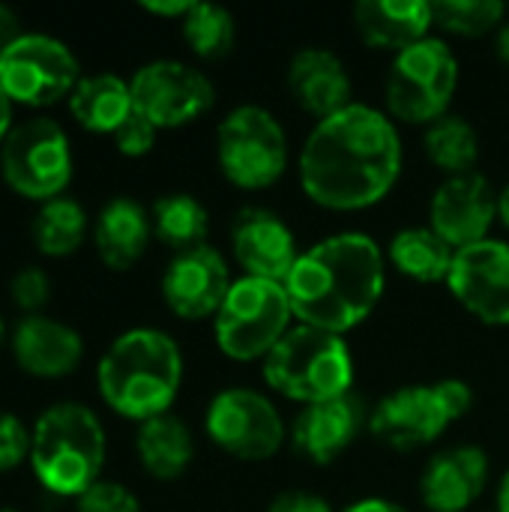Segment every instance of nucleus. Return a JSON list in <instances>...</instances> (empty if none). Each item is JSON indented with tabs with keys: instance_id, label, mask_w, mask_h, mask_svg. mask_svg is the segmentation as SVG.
<instances>
[{
	"instance_id": "nucleus-9",
	"label": "nucleus",
	"mask_w": 509,
	"mask_h": 512,
	"mask_svg": "<svg viewBox=\"0 0 509 512\" xmlns=\"http://www.w3.org/2000/svg\"><path fill=\"white\" fill-rule=\"evenodd\" d=\"M216 159L228 183L246 192L267 189L288 168V135L261 105H237L216 129Z\"/></svg>"
},
{
	"instance_id": "nucleus-37",
	"label": "nucleus",
	"mask_w": 509,
	"mask_h": 512,
	"mask_svg": "<svg viewBox=\"0 0 509 512\" xmlns=\"http://www.w3.org/2000/svg\"><path fill=\"white\" fill-rule=\"evenodd\" d=\"M141 9L150 15H159V18H180L183 21L192 9V0H144Z\"/></svg>"
},
{
	"instance_id": "nucleus-25",
	"label": "nucleus",
	"mask_w": 509,
	"mask_h": 512,
	"mask_svg": "<svg viewBox=\"0 0 509 512\" xmlns=\"http://www.w3.org/2000/svg\"><path fill=\"white\" fill-rule=\"evenodd\" d=\"M135 453L141 468L156 480H177L195 459V441L183 420L162 414L138 426Z\"/></svg>"
},
{
	"instance_id": "nucleus-6",
	"label": "nucleus",
	"mask_w": 509,
	"mask_h": 512,
	"mask_svg": "<svg viewBox=\"0 0 509 512\" xmlns=\"http://www.w3.org/2000/svg\"><path fill=\"white\" fill-rule=\"evenodd\" d=\"M459 87V60L444 39L426 36L393 57L384 99L387 114L399 123L432 126L450 114Z\"/></svg>"
},
{
	"instance_id": "nucleus-13",
	"label": "nucleus",
	"mask_w": 509,
	"mask_h": 512,
	"mask_svg": "<svg viewBox=\"0 0 509 512\" xmlns=\"http://www.w3.org/2000/svg\"><path fill=\"white\" fill-rule=\"evenodd\" d=\"M132 105L156 129H180L204 117L216 102L213 81L189 63L153 60L144 63L132 78Z\"/></svg>"
},
{
	"instance_id": "nucleus-1",
	"label": "nucleus",
	"mask_w": 509,
	"mask_h": 512,
	"mask_svg": "<svg viewBox=\"0 0 509 512\" xmlns=\"http://www.w3.org/2000/svg\"><path fill=\"white\" fill-rule=\"evenodd\" d=\"M300 186L324 210L354 213L384 201L402 174L396 123L372 105H348L318 120L300 147Z\"/></svg>"
},
{
	"instance_id": "nucleus-33",
	"label": "nucleus",
	"mask_w": 509,
	"mask_h": 512,
	"mask_svg": "<svg viewBox=\"0 0 509 512\" xmlns=\"http://www.w3.org/2000/svg\"><path fill=\"white\" fill-rule=\"evenodd\" d=\"M9 297L12 303L27 312V315H39V309L51 300V279L42 267H21L12 282H9Z\"/></svg>"
},
{
	"instance_id": "nucleus-29",
	"label": "nucleus",
	"mask_w": 509,
	"mask_h": 512,
	"mask_svg": "<svg viewBox=\"0 0 509 512\" xmlns=\"http://www.w3.org/2000/svg\"><path fill=\"white\" fill-rule=\"evenodd\" d=\"M87 237V213L78 201L60 195L39 207L33 219V243L48 258L72 255Z\"/></svg>"
},
{
	"instance_id": "nucleus-35",
	"label": "nucleus",
	"mask_w": 509,
	"mask_h": 512,
	"mask_svg": "<svg viewBox=\"0 0 509 512\" xmlns=\"http://www.w3.org/2000/svg\"><path fill=\"white\" fill-rule=\"evenodd\" d=\"M156 135H159V129H156L144 114L132 111V114L123 120V126H120L111 138H114V147H117L123 156L138 159V156H147V153L153 150Z\"/></svg>"
},
{
	"instance_id": "nucleus-26",
	"label": "nucleus",
	"mask_w": 509,
	"mask_h": 512,
	"mask_svg": "<svg viewBox=\"0 0 509 512\" xmlns=\"http://www.w3.org/2000/svg\"><path fill=\"white\" fill-rule=\"evenodd\" d=\"M387 255H390V264L402 276H408L414 282H423V285H435V282H447L450 279L456 249L441 234H435L426 225V228H405V231H399L390 240Z\"/></svg>"
},
{
	"instance_id": "nucleus-36",
	"label": "nucleus",
	"mask_w": 509,
	"mask_h": 512,
	"mask_svg": "<svg viewBox=\"0 0 509 512\" xmlns=\"http://www.w3.org/2000/svg\"><path fill=\"white\" fill-rule=\"evenodd\" d=\"M267 512H336L327 498L312 495V492H285L279 495Z\"/></svg>"
},
{
	"instance_id": "nucleus-32",
	"label": "nucleus",
	"mask_w": 509,
	"mask_h": 512,
	"mask_svg": "<svg viewBox=\"0 0 509 512\" xmlns=\"http://www.w3.org/2000/svg\"><path fill=\"white\" fill-rule=\"evenodd\" d=\"M75 512H141V501L123 483L99 480L75 501Z\"/></svg>"
},
{
	"instance_id": "nucleus-40",
	"label": "nucleus",
	"mask_w": 509,
	"mask_h": 512,
	"mask_svg": "<svg viewBox=\"0 0 509 512\" xmlns=\"http://www.w3.org/2000/svg\"><path fill=\"white\" fill-rule=\"evenodd\" d=\"M12 99L3 93V87H0V147H3V141H6V135L12 132Z\"/></svg>"
},
{
	"instance_id": "nucleus-11",
	"label": "nucleus",
	"mask_w": 509,
	"mask_h": 512,
	"mask_svg": "<svg viewBox=\"0 0 509 512\" xmlns=\"http://www.w3.org/2000/svg\"><path fill=\"white\" fill-rule=\"evenodd\" d=\"M81 78L78 57L51 33H21L0 54V87L12 105L48 108L69 99Z\"/></svg>"
},
{
	"instance_id": "nucleus-4",
	"label": "nucleus",
	"mask_w": 509,
	"mask_h": 512,
	"mask_svg": "<svg viewBox=\"0 0 509 512\" xmlns=\"http://www.w3.org/2000/svg\"><path fill=\"white\" fill-rule=\"evenodd\" d=\"M102 420L81 402L45 408L30 429V471L39 486L57 498H81L102 480L105 468Z\"/></svg>"
},
{
	"instance_id": "nucleus-14",
	"label": "nucleus",
	"mask_w": 509,
	"mask_h": 512,
	"mask_svg": "<svg viewBox=\"0 0 509 512\" xmlns=\"http://www.w3.org/2000/svg\"><path fill=\"white\" fill-rule=\"evenodd\" d=\"M447 288L477 321L509 327V243L483 240L459 249Z\"/></svg>"
},
{
	"instance_id": "nucleus-30",
	"label": "nucleus",
	"mask_w": 509,
	"mask_h": 512,
	"mask_svg": "<svg viewBox=\"0 0 509 512\" xmlns=\"http://www.w3.org/2000/svg\"><path fill=\"white\" fill-rule=\"evenodd\" d=\"M183 39L192 54L204 60H222L231 54L237 39L234 15L216 3H192L189 15L183 18Z\"/></svg>"
},
{
	"instance_id": "nucleus-38",
	"label": "nucleus",
	"mask_w": 509,
	"mask_h": 512,
	"mask_svg": "<svg viewBox=\"0 0 509 512\" xmlns=\"http://www.w3.org/2000/svg\"><path fill=\"white\" fill-rule=\"evenodd\" d=\"M21 36V24H18V15L9 9V6H3L0 3V54L6 51V45L12 42V39H18Z\"/></svg>"
},
{
	"instance_id": "nucleus-31",
	"label": "nucleus",
	"mask_w": 509,
	"mask_h": 512,
	"mask_svg": "<svg viewBox=\"0 0 509 512\" xmlns=\"http://www.w3.org/2000/svg\"><path fill=\"white\" fill-rule=\"evenodd\" d=\"M432 15L441 30L453 36L477 39L501 30L507 18V6L498 0H438L432 3Z\"/></svg>"
},
{
	"instance_id": "nucleus-43",
	"label": "nucleus",
	"mask_w": 509,
	"mask_h": 512,
	"mask_svg": "<svg viewBox=\"0 0 509 512\" xmlns=\"http://www.w3.org/2000/svg\"><path fill=\"white\" fill-rule=\"evenodd\" d=\"M498 512H509V471L501 477V486H498Z\"/></svg>"
},
{
	"instance_id": "nucleus-18",
	"label": "nucleus",
	"mask_w": 509,
	"mask_h": 512,
	"mask_svg": "<svg viewBox=\"0 0 509 512\" xmlns=\"http://www.w3.org/2000/svg\"><path fill=\"white\" fill-rule=\"evenodd\" d=\"M369 414L372 411L354 390L306 405L291 426V444L306 462L330 465L363 435V429H369Z\"/></svg>"
},
{
	"instance_id": "nucleus-23",
	"label": "nucleus",
	"mask_w": 509,
	"mask_h": 512,
	"mask_svg": "<svg viewBox=\"0 0 509 512\" xmlns=\"http://www.w3.org/2000/svg\"><path fill=\"white\" fill-rule=\"evenodd\" d=\"M153 237L150 213L132 198H111L93 222V246L105 267L129 270L141 261Z\"/></svg>"
},
{
	"instance_id": "nucleus-28",
	"label": "nucleus",
	"mask_w": 509,
	"mask_h": 512,
	"mask_svg": "<svg viewBox=\"0 0 509 512\" xmlns=\"http://www.w3.org/2000/svg\"><path fill=\"white\" fill-rule=\"evenodd\" d=\"M423 150L435 168H441L447 177H462L474 174L477 159H480V138L477 129L456 114H447L426 126L423 135Z\"/></svg>"
},
{
	"instance_id": "nucleus-34",
	"label": "nucleus",
	"mask_w": 509,
	"mask_h": 512,
	"mask_svg": "<svg viewBox=\"0 0 509 512\" xmlns=\"http://www.w3.org/2000/svg\"><path fill=\"white\" fill-rule=\"evenodd\" d=\"M30 459V429L9 411H0V474Z\"/></svg>"
},
{
	"instance_id": "nucleus-41",
	"label": "nucleus",
	"mask_w": 509,
	"mask_h": 512,
	"mask_svg": "<svg viewBox=\"0 0 509 512\" xmlns=\"http://www.w3.org/2000/svg\"><path fill=\"white\" fill-rule=\"evenodd\" d=\"M495 54L504 66H509V21H504L501 30L495 33Z\"/></svg>"
},
{
	"instance_id": "nucleus-44",
	"label": "nucleus",
	"mask_w": 509,
	"mask_h": 512,
	"mask_svg": "<svg viewBox=\"0 0 509 512\" xmlns=\"http://www.w3.org/2000/svg\"><path fill=\"white\" fill-rule=\"evenodd\" d=\"M3 342H6V321H3V315H0V348H3Z\"/></svg>"
},
{
	"instance_id": "nucleus-10",
	"label": "nucleus",
	"mask_w": 509,
	"mask_h": 512,
	"mask_svg": "<svg viewBox=\"0 0 509 512\" xmlns=\"http://www.w3.org/2000/svg\"><path fill=\"white\" fill-rule=\"evenodd\" d=\"M72 144L51 117H30L12 126L0 147V174L6 186L30 201L60 198L72 180Z\"/></svg>"
},
{
	"instance_id": "nucleus-19",
	"label": "nucleus",
	"mask_w": 509,
	"mask_h": 512,
	"mask_svg": "<svg viewBox=\"0 0 509 512\" xmlns=\"http://www.w3.org/2000/svg\"><path fill=\"white\" fill-rule=\"evenodd\" d=\"M15 363L33 378H63L72 375L84 360V339L75 327L48 318L24 315L9 336Z\"/></svg>"
},
{
	"instance_id": "nucleus-16",
	"label": "nucleus",
	"mask_w": 509,
	"mask_h": 512,
	"mask_svg": "<svg viewBox=\"0 0 509 512\" xmlns=\"http://www.w3.org/2000/svg\"><path fill=\"white\" fill-rule=\"evenodd\" d=\"M234 279L225 258L213 246L177 252L162 273V297L183 321L216 318Z\"/></svg>"
},
{
	"instance_id": "nucleus-27",
	"label": "nucleus",
	"mask_w": 509,
	"mask_h": 512,
	"mask_svg": "<svg viewBox=\"0 0 509 512\" xmlns=\"http://www.w3.org/2000/svg\"><path fill=\"white\" fill-rule=\"evenodd\" d=\"M150 222H153V237H159L174 252L207 246L210 213L195 195L186 192L162 195L150 210Z\"/></svg>"
},
{
	"instance_id": "nucleus-5",
	"label": "nucleus",
	"mask_w": 509,
	"mask_h": 512,
	"mask_svg": "<svg viewBox=\"0 0 509 512\" xmlns=\"http://www.w3.org/2000/svg\"><path fill=\"white\" fill-rule=\"evenodd\" d=\"M264 381L279 396L306 405H318L351 393L354 357L342 336L297 324L264 360Z\"/></svg>"
},
{
	"instance_id": "nucleus-39",
	"label": "nucleus",
	"mask_w": 509,
	"mask_h": 512,
	"mask_svg": "<svg viewBox=\"0 0 509 512\" xmlns=\"http://www.w3.org/2000/svg\"><path fill=\"white\" fill-rule=\"evenodd\" d=\"M342 512H408L402 504L396 501H387V498H363V501H354L351 507H345Z\"/></svg>"
},
{
	"instance_id": "nucleus-2",
	"label": "nucleus",
	"mask_w": 509,
	"mask_h": 512,
	"mask_svg": "<svg viewBox=\"0 0 509 512\" xmlns=\"http://www.w3.org/2000/svg\"><path fill=\"white\" fill-rule=\"evenodd\" d=\"M384 282L381 246L363 231H342L300 252L285 291L300 324L342 336L375 312Z\"/></svg>"
},
{
	"instance_id": "nucleus-46",
	"label": "nucleus",
	"mask_w": 509,
	"mask_h": 512,
	"mask_svg": "<svg viewBox=\"0 0 509 512\" xmlns=\"http://www.w3.org/2000/svg\"><path fill=\"white\" fill-rule=\"evenodd\" d=\"M495 512H498V510H495Z\"/></svg>"
},
{
	"instance_id": "nucleus-17",
	"label": "nucleus",
	"mask_w": 509,
	"mask_h": 512,
	"mask_svg": "<svg viewBox=\"0 0 509 512\" xmlns=\"http://www.w3.org/2000/svg\"><path fill=\"white\" fill-rule=\"evenodd\" d=\"M231 249L237 264L252 279L285 285L300 249L291 225L267 207H243L231 222Z\"/></svg>"
},
{
	"instance_id": "nucleus-3",
	"label": "nucleus",
	"mask_w": 509,
	"mask_h": 512,
	"mask_svg": "<svg viewBox=\"0 0 509 512\" xmlns=\"http://www.w3.org/2000/svg\"><path fill=\"white\" fill-rule=\"evenodd\" d=\"M183 384L180 345L156 327L120 333L96 366L102 402L135 423L168 414Z\"/></svg>"
},
{
	"instance_id": "nucleus-21",
	"label": "nucleus",
	"mask_w": 509,
	"mask_h": 512,
	"mask_svg": "<svg viewBox=\"0 0 509 512\" xmlns=\"http://www.w3.org/2000/svg\"><path fill=\"white\" fill-rule=\"evenodd\" d=\"M489 480V459L480 447H453L432 456L420 477V498L429 512H465L477 504Z\"/></svg>"
},
{
	"instance_id": "nucleus-15",
	"label": "nucleus",
	"mask_w": 509,
	"mask_h": 512,
	"mask_svg": "<svg viewBox=\"0 0 509 512\" xmlns=\"http://www.w3.org/2000/svg\"><path fill=\"white\" fill-rule=\"evenodd\" d=\"M498 222V192L483 174L447 177L429 204V228L441 234L456 252L489 240Z\"/></svg>"
},
{
	"instance_id": "nucleus-45",
	"label": "nucleus",
	"mask_w": 509,
	"mask_h": 512,
	"mask_svg": "<svg viewBox=\"0 0 509 512\" xmlns=\"http://www.w3.org/2000/svg\"><path fill=\"white\" fill-rule=\"evenodd\" d=\"M0 512H15V510H0Z\"/></svg>"
},
{
	"instance_id": "nucleus-22",
	"label": "nucleus",
	"mask_w": 509,
	"mask_h": 512,
	"mask_svg": "<svg viewBox=\"0 0 509 512\" xmlns=\"http://www.w3.org/2000/svg\"><path fill=\"white\" fill-rule=\"evenodd\" d=\"M435 24L426 0H360L354 6V27L369 48L402 54L423 42Z\"/></svg>"
},
{
	"instance_id": "nucleus-20",
	"label": "nucleus",
	"mask_w": 509,
	"mask_h": 512,
	"mask_svg": "<svg viewBox=\"0 0 509 512\" xmlns=\"http://www.w3.org/2000/svg\"><path fill=\"white\" fill-rule=\"evenodd\" d=\"M288 90H291L294 102L318 120H327V117L345 111L348 105H354V99H351L354 84H351V75H348L342 57L321 45L300 48L291 57Z\"/></svg>"
},
{
	"instance_id": "nucleus-8",
	"label": "nucleus",
	"mask_w": 509,
	"mask_h": 512,
	"mask_svg": "<svg viewBox=\"0 0 509 512\" xmlns=\"http://www.w3.org/2000/svg\"><path fill=\"white\" fill-rule=\"evenodd\" d=\"M471 405V387L456 378L423 387H402L372 408L369 432L393 450H420L438 441L447 426L462 420Z\"/></svg>"
},
{
	"instance_id": "nucleus-42",
	"label": "nucleus",
	"mask_w": 509,
	"mask_h": 512,
	"mask_svg": "<svg viewBox=\"0 0 509 512\" xmlns=\"http://www.w3.org/2000/svg\"><path fill=\"white\" fill-rule=\"evenodd\" d=\"M498 222L509 228V183L504 189H498Z\"/></svg>"
},
{
	"instance_id": "nucleus-12",
	"label": "nucleus",
	"mask_w": 509,
	"mask_h": 512,
	"mask_svg": "<svg viewBox=\"0 0 509 512\" xmlns=\"http://www.w3.org/2000/svg\"><path fill=\"white\" fill-rule=\"evenodd\" d=\"M207 438L240 462H267L285 444V420L279 408L258 390L228 387L213 396L204 414Z\"/></svg>"
},
{
	"instance_id": "nucleus-24",
	"label": "nucleus",
	"mask_w": 509,
	"mask_h": 512,
	"mask_svg": "<svg viewBox=\"0 0 509 512\" xmlns=\"http://www.w3.org/2000/svg\"><path fill=\"white\" fill-rule=\"evenodd\" d=\"M132 111L129 81L114 72L84 75L69 96V114L75 123L96 135H114Z\"/></svg>"
},
{
	"instance_id": "nucleus-7",
	"label": "nucleus",
	"mask_w": 509,
	"mask_h": 512,
	"mask_svg": "<svg viewBox=\"0 0 509 512\" xmlns=\"http://www.w3.org/2000/svg\"><path fill=\"white\" fill-rule=\"evenodd\" d=\"M291 300L285 285L243 276L231 285L219 315L213 318L216 345L234 363L267 360V354L291 330Z\"/></svg>"
}]
</instances>
